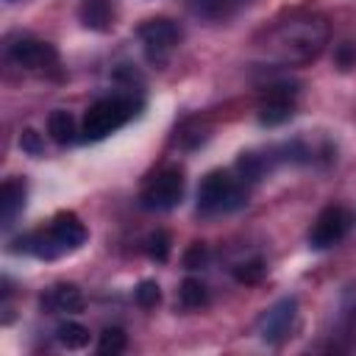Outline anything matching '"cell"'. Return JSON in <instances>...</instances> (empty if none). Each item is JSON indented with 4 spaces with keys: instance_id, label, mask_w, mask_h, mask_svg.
<instances>
[{
    "instance_id": "14",
    "label": "cell",
    "mask_w": 356,
    "mask_h": 356,
    "mask_svg": "<svg viewBox=\"0 0 356 356\" xmlns=\"http://www.w3.org/2000/svg\"><path fill=\"white\" fill-rule=\"evenodd\" d=\"M47 134L53 136L56 145H70V142H75L78 128H75L72 114H70V111H61V108L53 111V114L47 117Z\"/></svg>"
},
{
    "instance_id": "9",
    "label": "cell",
    "mask_w": 356,
    "mask_h": 356,
    "mask_svg": "<svg viewBox=\"0 0 356 356\" xmlns=\"http://www.w3.org/2000/svg\"><path fill=\"white\" fill-rule=\"evenodd\" d=\"M8 56L14 64L25 70H50L58 64V53L53 44L39 42V39H19L8 47Z\"/></svg>"
},
{
    "instance_id": "11",
    "label": "cell",
    "mask_w": 356,
    "mask_h": 356,
    "mask_svg": "<svg viewBox=\"0 0 356 356\" xmlns=\"http://www.w3.org/2000/svg\"><path fill=\"white\" fill-rule=\"evenodd\" d=\"M42 309L50 314H75L83 309V292L75 284H53L42 295Z\"/></svg>"
},
{
    "instance_id": "6",
    "label": "cell",
    "mask_w": 356,
    "mask_h": 356,
    "mask_svg": "<svg viewBox=\"0 0 356 356\" xmlns=\"http://www.w3.org/2000/svg\"><path fill=\"white\" fill-rule=\"evenodd\" d=\"M325 42V25L320 19H303V22H289V28L281 31V44L289 58H314Z\"/></svg>"
},
{
    "instance_id": "10",
    "label": "cell",
    "mask_w": 356,
    "mask_h": 356,
    "mask_svg": "<svg viewBox=\"0 0 356 356\" xmlns=\"http://www.w3.org/2000/svg\"><path fill=\"white\" fill-rule=\"evenodd\" d=\"M292 114H295V92H292V89L286 92V86L270 89L267 97H264L261 106H259V122H261V125H270V128L286 122Z\"/></svg>"
},
{
    "instance_id": "18",
    "label": "cell",
    "mask_w": 356,
    "mask_h": 356,
    "mask_svg": "<svg viewBox=\"0 0 356 356\" xmlns=\"http://www.w3.org/2000/svg\"><path fill=\"white\" fill-rule=\"evenodd\" d=\"M125 345H128V337H125V331L117 328V325L103 328V334H100V339H97V350H100L103 356H117V353L125 350Z\"/></svg>"
},
{
    "instance_id": "17",
    "label": "cell",
    "mask_w": 356,
    "mask_h": 356,
    "mask_svg": "<svg viewBox=\"0 0 356 356\" xmlns=\"http://www.w3.org/2000/svg\"><path fill=\"white\" fill-rule=\"evenodd\" d=\"M56 339H58L67 350H81V348L89 345V328H83L81 323L67 320V323H61V325L56 328Z\"/></svg>"
},
{
    "instance_id": "2",
    "label": "cell",
    "mask_w": 356,
    "mask_h": 356,
    "mask_svg": "<svg viewBox=\"0 0 356 356\" xmlns=\"http://www.w3.org/2000/svg\"><path fill=\"white\" fill-rule=\"evenodd\" d=\"M248 203V184L228 172L214 170L197 186V211L200 214H228Z\"/></svg>"
},
{
    "instance_id": "4",
    "label": "cell",
    "mask_w": 356,
    "mask_h": 356,
    "mask_svg": "<svg viewBox=\"0 0 356 356\" xmlns=\"http://www.w3.org/2000/svg\"><path fill=\"white\" fill-rule=\"evenodd\" d=\"M139 39H142L147 61L161 67L172 56L175 44L181 42V28L167 17H156V19H147L139 25Z\"/></svg>"
},
{
    "instance_id": "16",
    "label": "cell",
    "mask_w": 356,
    "mask_h": 356,
    "mask_svg": "<svg viewBox=\"0 0 356 356\" xmlns=\"http://www.w3.org/2000/svg\"><path fill=\"white\" fill-rule=\"evenodd\" d=\"M178 300L184 309H203L209 303V289L197 278H184V284L178 289Z\"/></svg>"
},
{
    "instance_id": "3",
    "label": "cell",
    "mask_w": 356,
    "mask_h": 356,
    "mask_svg": "<svg viewBox=\"0 0 356 356\" xmlns=\"http://www.w3.org/2000/svg\"><path fill=\"white\" fill-rule=\"evenodd\" d=\"M134 114H136V103H134V97H128V95H111V97H103V100L92 103L89 111L83 114L81 139H86V142L106 139L108 134H114L117 128H122Z\"/></svg>"
},
{
    "instance_id": "21",
    "label": "cell",
    "mask_w": 356,
    "mask_h": 356,
    "mask_svg": "<svg viewBox=\"0 0 356 356\" xmlns=\"http://www.w3.org/2000/svg\"><path fill=\"white\" fill-rule=\"evenodd\" d=\"M147 256L153 261H167L170 259V234L167 231H156L147 236Z\"/></svg>"
},
{
    "instance_id": "23",
    "label": "cell",
    "mask_w": 356,
    "mask_h": 356,
    "mask_svg": "<svg viewBox=\"0 0 356 356\" xmlns=\"http://www.w3.org/2000/svg\"><path fill=\"white\" fill-rule=\"evenodd\" d=\"M184 264L189 270H197L200 264H206V245L203 242H192V248L184 253Z\"/></svg>"
},
{
    "instance_id": "15",
    "label": "cell",
    "mask_w": 356,
    "mask_h": 356,
    "mask_svg": "<svg viewBox=\"0 0 356 356\" xmlns=\"http://www.w3.org/2000/svg\"><path fill=\"white\" fill-rule=\"evenodd\" d=\"M81 19L92 31H108L111 28V8H108L106 0H83Z\"/></svg>"
},
{
    "instance_id": "22",
    "label": "cell",
    "mask_w": 356,
    "mask_h": 356,
    "mask_svg": "<svg viewBox=\"0 0 356 356\" xmlns=\"http://www.w3.org/2000/svg\"><path fill=\"white\" fill-rule=\"evenodd\" d=\"M334 58H337V64H339L342 70L356 67V44H353V42H342V44H337Z\"/></svg>"
},
{
    "instance_id": "8",
    "label": "cell",
    "mask_w": 356,
    "mask_h": 356,
    "mask_svg": "<svg viewBox=\"0 0 356 356\" xmlns=\"http://www.w3.org/2000/svg\"><path fill=\"white\" fill-rule=\"evenodd\" d=\"M295 317H298V300L295 298H281L275 306H270L261 320H259V334L264 342L270 345H278L289 337L292 325H295Z\"/></svg>"
},
{
    "instance_id": "24",
    "label": "cell",
    "mask_w": 356,
    "mask_h": 356,
    "mask_svg": "<svg viewBox=\"0 0 356 356\" xmlns=\"http://www.w3.org/2000/svg\"><path fill=\"white\" fill-rule=\"evenodd\" d=\"M19 145H22V150H28L31 156H39V153H42V139H39V134H36V131H31V128L22 134Z\"/></svg>"
},
{
    "instance_id": "13",
    "label": "cell",
    "mask_w": 356,
    "mask_h": 356,
    "mask_svg": "<svg viewBox=\"0 0 356 356\" xmlns=\"http://www.w3.org/2000/svg\"><path fill=\"white\" fill-rule=\"evenodd\" d=\"M248 0H192V11L203 19H228L231 14H236Z\"/></svg>"
},
{
    "instance_id": "7",
    "label": "cell",
    "mask_w": 356,
    "mask_h": 356,
    "mask_svg": "<svg viewBox=\"0 0 356 356\" xmlns=\"http://www.w3.org/2000/svg\"><path fill=\"white\" fill-rule=\"evenodd\" d=\"M350 225H353V214H350L348 209H342V206H328V209H323V211L317 214V220H314V225H312V231H309V245H312L314 250L334 248V245H339V242L348 236Z\"/></svg>"
},
{
    "instance_id": "20",
    "label": "cell",
    "mask_w": 356,
    "mask_h": 356,
    "mask_svg": "<svg viewBox=\"0 0 356 356\" xmlns=\"http://www.w3.org/2000/svg\"><path fill=\"white\" fill-rule=\"evenodd\" d=\"M264 273H267V267H264L261 259H253V261H245V264L234 267V278L239 284H259L264 278Z\"/></svg>"
},
{
    "instance_id": "5",
    "label": "cell",
    "mask_w": 356,
    "mask_h": 356,
    "mask_svg": "<svg viewBox=\"0 0 356 356\" xmlns=\"http://www.w3.org/2000/svg\"><path fill=\"white\" fill-rule=\"evenodd\" d=\"M181 197H184V172L178 167H164L147 181L139 200L150 211H170L181 203Z\"/></svg>"
},
{
    "instance_id": "1",
    "label": "cell",
    "mask_w": 356,
    "mask_h": 356,
    "mask_svg": "<svg viewBox=\"0 0 356 356\" xmlns=\"http://www.w3.org/2000/svg\"><path fill=\"white\" fill-rule=\"evenodd\" d=\"M86 225L78 220V214L72 211H61L50 220L47 228L25 234L19 239H14V253H33L39 259H58L64 253L78 250L86 242Z\"/></svg>"
},
{
    "instance_id": "19",
    "label": "cell",
    "mask_w": 356,
    "mask_h": 356,
    "mask_svg": "<svg viewBox=\"0 0 356 356\" xmlns=\"http://www.w3.org/2000/svg\"><path fill=\"white\" fill-rule=\"evenodd\" d=\"M134 300H136L142 309H156V306L161 303V289H159V284L150 281V278L139 281L136 289H134Z\"/></svg>"
},
{
    "instance_id": "12",
    "label": "cell",
    "mask_w": 356,
    "mask_h": 356,
    "mask_svg": "<svg viewBox=\"0 0 356 356\" xmlns=\"http://www.w3.org/2000/svg\"><path fill=\"white\" fill-rule=\"evenodd\" d=\"M22 206H25V184L19 178L3 181V186H0V220L6 228L14 222V217L22 211Z\"/></svg>"
}]
</instances>
